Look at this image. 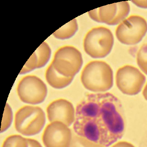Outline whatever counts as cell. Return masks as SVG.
<instances>
[{
  "label": "cell",
  "mask_w": 147,
  "mask_h": 147,
  "mask_svg": "<svg viewBox=\"0 0 147 147\" xmlns=\"http://www.w3.org/2000/svg\"><path fill=\"white\" fill-rule=\"evenodd\" d=\"M73 129L76 135L103 147L120 140L125 129L120 100L112 93H91L77 105Z\"/></svg>",
  "instance_id": "cell-1"
},
{
  "label": "cell",
  "mask_w": 147,
  "mask_h": 147,
  "mask_svg": "<svg viewBox=\"0 0 147 147\" xmlns=\"http://www.w3.org/2000/svg\"><path fill=\"white\" fill-rule=\"evenodd\" d=\"M80 80L83 86L88 90L95 93L105 92L113 85V72L106 62L92 61L84 67Z\"/></svg>",
  "instance_id": "cell-2"
},
{
  "label": "cell",
  "mask_w": 147,
  "mask_h": 147,
  "mask_svg": "<svg viewBox=\"0 0 147 147\" xmlns=\"http://www.w3.org/2000/svg\"><path fill=\"white\" fill-rule=\"evenodd\" d=\"M45 121V115L41 108L25 105L16 113L15 127L20 134L31 136L41 131Z\"/></svg>",
  "instance_id": "cell-3"
},
{
  "label": "cell",
  "mask_w": 147,
  "mask_h": 147,
  "mask_svg": "<svg viewBox=\"0 0 147 147\" xmlns=\"http://www.w3.org/2000/svg\"><path fill=\"white\" fill-rule=\"evenodd\" d=\"M114 37L112 32L104 26L94 28L87 33L84 40L86 53L94 58H102L111 52Z\"/></svg>",
  "instance_id": "cell-4"
},
{
  "label": "cell",
  "mask_w": 147,
  "mask_h": 147,
  "mask_svg": "<svg viewBox=\"0 0 147 147\" xmlns=\"http://www.w3.org/2000/svg\"><path fill=\"white\" fill-rule=\"evenodd\" d=\"M51 64L60 74L66 77H74L82 66V56L75 47L65 46L56 52Z\"/></svg>",
  "instance_id": "cell-5"
},
{
  "label": "cell",
  "mask_w": 147,
  "mask_h": 147,
  "mask_svg": "<svg viewBox=\"0 0 147 147\" xmlns=\"http://www.w3.org/2000/svg\"><path fill=\"white\" fill-rule=\"evenodd\" d=\"M147 32V22L143 17L131 16L117 26L115 34L119 42L126 45L136 44Z\"/></svg>",
  "instance_id": "cell-6"
},
{
  "label": "cell",
  "mask_w": 147,
  "mask_h": 147,
  "mask_svg": "<svg viewBox=\"0 0 147 147\" xmlns=\"http://www.w3.org/2000/svg\"><path fill=\"white\" fill-rule=\"evenodd\" d=\"M18 97L28 104H40L43 102L47 94V86L42 80L33 75L24 77L17 87Z\"/></svg>",
  "instance_id": "cell-7"
},
{
  "label": "cell",
  "mask_w": 147,
  "mask_h": 147,
  "mask_svg": "<svg viewBox=\"0 0 147 147\" xmlns=\"http://www.w3.org/2000/svg\"><path fill=\"white\" fill-rule=\"evenodd\" d=\"M146 77L137 68L131 65L122 67L117 71L116 83L123 94L134 95L140 93L146 81Z\"/></svg>",
  "instance_id": "cell-8"
},
{
  "label": "cell",
  "mask_w": 147,
  "mask_h": 147,
  "mask_svg": "<svg viewBox=\"0 0 147 147\" xmlns=\"http://www.w3.org/2000/svg\"><path fill=\"white\" fill-rule=\"evenodd\" d=\"M72 136L69 126L61 122L55 121L45 128L42 141L45 147H70Z\"/></svg>",
  "instance_id": "cell-9"
},
{
  "label": "cell",
  "mask_w": 147,
  "mask_h": 147,
  "mask_svg": "<svg viewBox=\"0 0 147 147\" xmlns=\"http://www.w3.org/2000/svg\"><path fill=\"white\" fill-rule=\"evenodd\" d=\"M47 112L50 123L59 121L69 126L75 119V110L73 105L64 99H58L51 102L47 107Z\"/></svg>",
  "instance_id": "cell-10"
},
{
  "label": "cell",
  "mask_w": 147,
  "mask_h": 147,
  "mask_svg": "<svg viewBox=\"0 0 147 147\" xmlns=\"http://www.w3.org/2000/svg\"><path fill=\"white\" fill-rule=\"evenodd\" d=\"M97 9L99 22L110 25H117L123 22L130 11L129 5L127 1L113 3Z\"/></svg>",
  "instance_id": "cell-11"
},
{
  "label": "cell",
  "mask_w": 147,
  "mask_h": 147,
  "mask_svg": "<svg viewBox=\"0 0 147 147\" xmlns=\"http://www.w3.org/2000/svg\"><path fill=\"white\" fill-rule=\"evenodd\" d=\"M46 79L48 84L56 89H61L69 86L74 77H67L58 73L51 64L46 72Z\"/></svg>",
  "instance_id": "cell-12"
},
{
  "label": "cell",
  "mask_w": 147,
  "mask_h": 147,
  "mask_svg": "<svg viewBox=\"0 0 147 147\" xmlns=\"http://www.w3.org/2000/svg\"><path fill=\"white\" fill-rule=\"evenodd\" d=\"M51 55V50L46 42H43L32 55L35 61L36 68L44 66Z\"/></svg>",
  "instance_id": "cell-13"
},
{
  "label": "cell",
  "mask_w": 147,
  "mask_h": 147,
  "mask_svg": "<svg viewBox=\"0 0 147 147\" xmlns=\"http://www.w3.org/2000/svg\"><path fill=\"white\" fill-rule=\"evenodd\" d=\"M78 30V23L74 18L55 31L53 34L57 38L65 40L73 36Z\"/></svg>",
  "instance_id": "cell-14"
},
{
  "label": "cell",
  "mask_w": 147,
  "mask_h": 147,
  "mask_svg": "<svg viewBox=\"0 0 147 147\" xmlns=\"http://www.w3.org/2000/svg\"><path fill=\"white\" fill-rule=\"evenodd\" d=\"M2 147H28L27 138L17 134L10 136L4 140Z\"/></svg>",
  "instance_id": "cell-15"
},
{
  "label": "cell",
  "mask_w": 147,
  "mask_h": 147,
  "mask_svg": "<svg viewBox=\"0 0 147 147\" xmlns=\"http://www.w3.org/2000/svg\"><path fill=\"white\" fill-rule=\"evenodd\" d=\"M137 63L141 71L147 75V44L143 45L138 51Z\"/></svg>",
  "instance_id": "cell-16"
},
{
  "label": "cell",
  "mask_w": 147,
  "mask_h": 147,
  "mask_svg": "<svg viewBox=\"0 0 147 147\" xmlns=\"http://www.w3.org/2000/svg\"><path fill=\"white\" fill-rule=\"evenodd\" d=\"M12 120V111L9 104L5 105L1 127V133L4 132L10 127Z\"/></svg>",
  "instance_id": "cell-17"
},
{
  "label": "cell",
  "mask_w": 147,
  "mask_h": 147,
  "mask_svg": "<svg viewBox=\"0 0 147 147\" xmlns=\"http://www.w3.org/2000/svg\"><path fill=\"white\" fill-rule=\"evenodd\" d=\"M111 147H135L130 142L126 141H119L113 144Z\"/></svg>",
  "instance_id": "cell-18"
},
{
  "label": "cell",
  "mask_w": 147,
  "mask_h": 147,
  "mask_svg": "<svg viewBox=\"0 0 147 147\" xmlns=\"http://www.w3.org/2000/svg\"><path fill=\"white\" fill-rule=\"evenodd\" d=\"M28 147H42L40 142L33 139L27 138Z\"/></svg>",
  "instance_id": "cell-19"
},
{
  "label": "cell",
  "mask_w": 147,
  "mask_h": 147,
  "mask_svg": "<svg viewBox=\"0 0 147 147\" xmlns=\"http://www.w3.org/2000/svg\"><path fill=\"white\" fill-rule=\"evenodd\" d=\"M88 14L90 17L92 19L97 22H99L98 14V9H94V10L88 11Z\"/></svg>",
  "instance_id": "cell-20"
},
{
  "label": "cell",
  "mask_w": 147,
  "mask_h": 147,
  "mask_svg": "<svg viewBox=\"0 0 147 147\" xmlns=\"http://www.w3.org/2000/svg\"><path fill=\"white\" fill-rule=\"evenodd\" d=\"M131 2L138 7L147 9V1H132Z\"/></svg>",
  "instance_id": "cell-21"
},
{
  "label": "cell",
  "mask_w": 147,
  "mask_h": 147,
  "mask_svg": "<svg viewBox=\"0 0 147 147\" xmlns=\"http://www.w3.org/2000/svg\"><path fill=\"white\" fill-rule=\"evenodd\" d=\"M142 94L145 99L147 101V82L142 90Z\"/></svg>",
  "instance_id": "cell-22"
}]
</instances>
